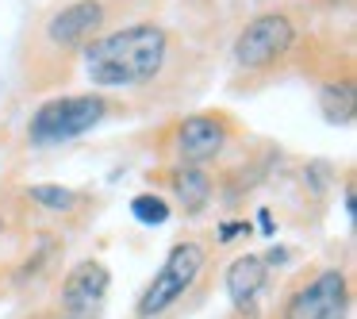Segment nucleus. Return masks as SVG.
I'll return each mask as SVG.
<instances>
[{"label":"nucleus","mask_w":357,"mask_h":319,"mask_svg":"<svg viewBox=\"0 0 357 319\" xmlns=\"http://www.w3.org/2000/svg\"><path fill=\"white\" fill-rule=\"evenodd\" d=\"M173 188H177V200L185 204V212H200L211 196V181L200 165H185L173 173Z\"/></svg>","instance_id":"nucleus-10"},{"label":"nucleus","mask_w":357,"mask_h":319,"mask_svg":"<svg viewBox=\"0 0 357 319\" xmlns=\"http://www.w3.org/2000/svg\"><path fill=\"white\" fill-rule=\"evenodd\" d=\"M319 101H323V112L334 124H346V119L354 116V89L349 85H323Z\"/></svg>","instance_id":"nucleus-12"},{"label":"nucleus","mask_w":357,"mask_h":319,"mask_svg":"<svg viewBox=\"0 0 357 319\" xmlns=\"http://www.w3.org/2000/svg\"><path fill=\"white\" fill-rule=\"evenodd\" d=\"M265 285H269V262L261 254H242L231 262L227 269V296L238 311L254 316L257 311V300H261Z\"/></svg>","instance_id":"nucleus-9"},{"label":"nucleus","mask_w":357,"mask_h":319,"mask_svg":"<svg viewBox=\"0 0 357 319\" xmlns=\"http://www.w3.org/2000/svg\"><path fill=\"white\" fill-rule=\"evenodd\" d=\"M280 319H349V281L342 269H319L288 296Z\"/></svg>","instance_id":"nucleus-5"},{"label":"nucleus","mask_w":357,"mask_h":319,"mask_svg":"<svg viewBox=\"0 0 357 319\" xmlns=\"http://www.w3.org/2000/svg\"><path fill=\"white\" fill-rule=\"evenodd\" d=\"M131 216L139 219V223L158 227V223H165V219H169V204H165L162 196H154V193H139L131 200Z\"/></svg>","instance_id":"nucleus-13"},{"label":"nucleus","mask_w":357,"mask_h":319,"mask_svg":"<svg viewBox=\"0 0 357 319\" xmlns=\"http://www.w3.org/2000/svg\"><path fill=\"white\" fill-rule=\"evenodd\" d=\"M227 139L231 131L219 116H192L177 127V154L185 165H204L215 154H223Z\"/></svg>","instance_id":"nucleus-8"},{"label":"nucleus","mask_w":357,"mask_h":319,"mask_svg":"<svg viewBox=\"0 0 357 319\" xmlns=\"http://www.w3.org/2000/svg\"><path fill=\"white\" fill-rule=\"evenodd\" d=\"M27 196H31L39 208H47V212H73L77 200H81V196L73 193V188H66V185H31Z\"/></svg>","instance_id":"nucleus-11"},{"label":"nucleus","mask_w":357,"mask_h":319,"mask_svg":"<svg viewBox=\"0 0 357 319\" xmlns=\"http://www.w3.org/2000/svg\"><path fill=\"white\" fill-rule=\"evenodd\" d=\"M112 273L104 269V262H77L62 281L58 292V308L62 319H100L104 304H108Z\"/></svg>","instance_id":"nucleus-6"},{"label":"nucleus","mask_w":357,"mask_h":319,"mask_svg":"<svg viewBox=\"0 0 357 319\" xmlns=\"http://www.w3.org/2000/svg\"><path fill=\"white\" fill-rule=\"evenodd\" d=\"M296 43V27L280 12H265V16L250 20L234 39V62L246 70H265V66L280 62Z\"/></svg>","instance_id":"nucleus-4"},{"label":"nucleus","mask_w":357,"mask_h":319,"mask_svg":"<svg viewBox=\"0 0 357 319\" xmlns=\"http://www.w3.org/2000/svg\"><path fill=\"white\" fill-rule=\"evenodd\" d=\"M104 24V4L100 0H73L66 4L62 12H54V20L47 24V35L54 47L73 50V47H85Z\"/></svg>","instance_id":"nucleus-7"},{"label":"nucleus","mask_w":357,"mask_h":319,"mask_svg":"<svg viewBox=\"0 0 357 319\" xmlns=\"http://www.w3.org/2000/svg\"><path fill=\"white\" fill-rule=\"evenodd\" d=\"M169 54V35L158 24H131L112 35H100L85 47V73L100 89L146 85L162 73Z\"/></svg>","instance_id":"nucleus-1"},{"label":"nucleus","mask_w":357,"mask_h":319,"mask_svg":"<svg viewBox=\"0 0 357 319\" xmlns=\"http://www.w3.org/2000/svg\"><path fill=\"white\" fill-rule=\"evenodd\" d=\"M108 104L96 93H81V96H54L47 101L27 124V139L35 147H62L70 139H81L85 131H93L104 119Z\"/></svg>","instance_id":"nucleus-2"},{"label":"nucleus","mask_w":357,"mask_h":319,"mask_svg":"<svg viewBox=\"0 0 357 319\" xmlns=\"http://www.w3.org/2000/svg\"><path fill=\"white\" fill-rule=\"evenodd\" d=\"M204 265H208V250H204L200 242H177V246L165 254L162 269H158L154 277H150V285L142 288L139 304H135L139 319H154V316H162V311H169L177 300H185V292L204 273Z\"/></svg>","instance_id":"nucleus-3"}]
</instances>
